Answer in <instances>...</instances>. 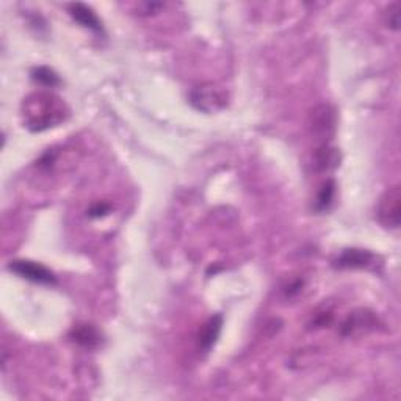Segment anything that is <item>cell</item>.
<instances>
[{
  "instance_id": "obj_1",
  "label": "cell",
  "mask_w": 401,
  "mask_h": 401,
  "mask_svg": "<svg viewBox=\"0 0 401 401\" xmlns=\"http://www.w3.org/2000/svg\"><path fill=\"white\" fill-rule=\"evenodd\" d=\"M28 110H40V113L27 114V127L33 132L46 131L49 127L60 124L64 119L60 99L50 95L35 96V100L28 102Z\"/></svg>"
},
{
  "instance_id": "obj_2",
  "label": "cell",
  "mask_w": 401,
  "mask_h": 401,
  "mask_svg": "<svg viewBox=\"0 0 401 401\" xmlns=\"http://www.w3.org/2000/svg\"><path fill=\"white\" fill-rule=\"evenodd\" d=\"M309 126L313 137L323 141L321 145H329L335 133V126H337V114H335L334 107L329 104L313 107L309 114Z\"/></svg>"
},
{
  "instance_id": "obj_3",
  "label": "cell",
  "mask_w": 401,
  "mask_h": 401,
  "mask_svg": "<svg viewBox=\"0 0 401 401\" xmlns=\"http://www.w3.org/2000/svg\"><path fill=\"white\" fill-rule=\"evenodd\" d=\"M378 221L384 227L397 229L401 223V190L398 185L385 190L379 198L376 209Z\"/></svg>"
},
{
  "instance_id": "obj_4",
  "label": "cell",
  "mask_w": 401,
  "mask_h": 401,
  "mask_svg": "<svg viewBox=\"0 0 401 401\" xmlns=\"http://www.w3.org/2000/svg\"><path fill=\"white\" fill-rule=\"evenodd\" d=\"M8 270L19 277L27 279V281L35 284L54 285L56 282V277L54 276L52 271L46 268L44 265L32 261H13L8 265Z\"/></svg>"
},
{
  "instance_id": "obj_5",
  "label": "cell",
  "mask_w": 401,
  "mask_h": 401,
  "mask_svg": "<svg viewBox=\"0 0 401 401\" xmlns=\"http://www.w3.org/2000/svg\"><path fill=\"white\" fill-rule=\"evenodd\" d=\"M190 100L198 110L212 113L226 105V95L213 85H200L191 91Z\"/></svg>"
},
{
  "instance_id": "obj_6",
  "label": "cell",
  "mask_w": 401,
  "mask_h": 401,
  "mask_svg": "<svg viewBox=\"0 0 401 401\" xmlns=\"http://www.w3.org/2000/svg\"><path fill=\"white\" fill-rule=\"evenodd\" d=\"M376 325V317L373 312L370 311H356L353 313H349L347 320L342 323L340 334L343 337H349V335H354L357 333L367 331V329H373Z\"/></svg>"
},
{
  "instance_id": "obj_7",
  "label": "cell",
  "mask_w": 401,
  "mask_h": 401,
  "mask_svg": "<svg viewBox=\"0 0 401 401\" xmlns=\"http://www.w3.org/2000/svg\"><path fill=\"white\" fill-rule=\"evenodd\" d=\"M373 261V254L365 249H345L334 262V267L339 270H356L369 267L370 262Z\"/></svg>"
},
{
  "instance_id": "obj_8",
  "label": "cell",
  "mask_w": 401,
  "mask_h": 401,
  "mask_svg": "<svg viewBox=\"0 0 401 401\" xmlns=\"http://www.w3.org/2000/svg\"><path fill=\"white\" fill-rule=\"evenodd\" d=\"M68 11L71 14L77 24H80L82 27L88 28V30L95 32V33H102L104 27L100 24L99 18L96 16V13L92 11L90 6L83 5V4H71L68 6Z\"/></svg>"
},
{
  "instance_id": "obj_9",
  "label": "cell",
  "mask_w": 401,
  "mask_h": 401,
  "mask_svg": "<svg viewBox=\"0 0 401 401\" xmlns=\"http://www.w3.org/2000/svg\"><path fill=\"white\" fill-rule=\"evenodd\" d=\"M221 329H223V317H221L220 313L213 315V317L207 320V323L203 326V329H200L199 335H198L199 349H203L204 353L210 351L220 337Z\"/></svg>"
},
{
  "instance_id": "obj_10",
  "label": "cell",
  "mask_w": 401,
  "mask_h": 401,
  "mask_svg": "<svg viewBox=\"0 0 401 401\" xmlns=\"http://www.w3.org/2000/svg\"><path fill=\"white\" fill-rule=\"evenodd\" d=\"M340 164V152L329 145H321L313 154V169L317 173H328Z\"/></svg>"
},
{
  "instance_id": "obj_11",
  "label": "cell",
  "mask_w": 401,
  "mask_h": 401,
  "mask_svg": "<svg viewBox=\"0 0 401 401\" xmlns=\"http://www.w3.org/2000/svg\"><path fill=\"white\" fill-rule=\"evenodd\" d=\"M71 339H73L77 345L92 349L99 347L100 333L95 325L80 323L73 328V331H71Z\"/></svg>"
},
{
  "instance_id": "obj_12",
  "label": "cell",
  "mask_w": 401,
  "mask_h": 401,
  "mask_svg": "<svg viewBox=\"0 0 401 401\" xmlns=\"http://www.w3.org/2000/svg\"><path fill=\"white\" fill-rule=\"evenodd\" d=\"M334 196H335V182L333 179H329V181L321 185V188L318 190L317 199H315V210L317 212L328 210L329 207L333 205Z\"/></svg>"
},
{
  "instance_id": "obj_13",
  "label": "cell",
  "mask_w": 401,
  "mask_h": 401,
  "mask_svg": "<svg viewBox=\"0 0 401 401\" xmlns=\"http://www.w3.org/2000/svg\"><path fill=\"white\" fill-rule=\"evenodd\" d=\"M32 78L37 83L42 85V87L46 88H54V87H59L61 83L60 77L56 76L55 71H52L47 66H38V68H33L32 69Z\"/></svg>"
},
{
  "instance_id": "obj_14",
  "label": "cell",
  "mask_w": 401,
  "mask_h": 401,
  "mask_svg": "<svg viewBox=\"0 0 401 401\" xmlns=\"http://www.w3.org/2000/svg\"><path fill=\"white\" fill-rule=\"evenodd\" d=\"M384 20H385V25L392 30H398L400 27V4L398 2H393L388 6V10L384 13Z\"/></svg>"
},
{
  "instance_id": "obj_15",
  "label": "cell",
  "mask_w": 401,
  "mask_h": 401,
  "mask_svg": "<svg viewBox=\"0 0 401 401\" xmlns=\"http://www.w3.org/2000/svg\"><path fill=\"white\" fill-rule=\"evenodd\" d=\"M109 212H110V204L104 203V200H97V203H95L90 207L88 215L91 218H100V217H105Z\"/></svg>"
},
{
  "instance_id": "obj_16",
  "label": "cell",
  "mask_w": 401,
  "mask_h": 401,
  "mask_svg": "<svg viewBox=\"0 0 401 401\" xmlns=\"http://www.w3.org/2000/svg\"><path fill=\"white\" fill-rule=\"evenodd\" d=\"M55 150H47V152L41 157V160L38 162V167L41 168H49V167H52L54 162H55Z\"/></svg>"
}]
</instances>
